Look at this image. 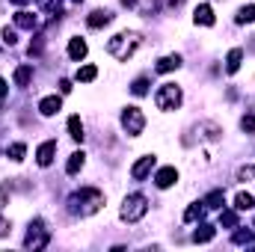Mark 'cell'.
Segmentation results:
<instances>
[{"label":"cell","mask_w":255,"mask_h":252,"mask_svg":"<svg viewBox=\"0 0 255 252\" xmlns=\"http://www.w3.org/2000/svg\"><path fill=\"white\" fill-rule=\"evenodd\" d=\"M202 214H205V205H202V202H199V205H190V208L184 211V223H196Z\"/></svg>","instance_id":"cell-27"},{"label":"cell","mask_w":255,"mask_h":252,"mask_svg":"<svg viewBox=\"0 0 255 252\" xmlns=\"http://www.w3.org/2000/svg\"><path fill=\"white\" fill-rule=\"evenodd\" d=\"M83 163H86V154H83V151H74V154L68 157V163H65V172H68V175H77V172L83 169Z\"/></svg>","instance_id":"cell-14"},{"label":"cell","mask_w":255,"mask_h":252,"mask_svg":"<svg viewBox=\"0 0 255 252\" xmlns=\"http://www.w3.org/2000/svg\"><path fill=\"white\" fill-rule=\"evenodd\" d=\"M139 33H133V30H125V33H116L110 42H107V51L116 57V60H130L133 54H136V48H139Z\"/></svg>","instance_id":"cell-2"},{"label":"cell","mask_w":255,"mask_h":252,"mask_svg":"<svg viewBox=\"0 0 255 252\" xmlns=\"http://www.w3.org/2000/svg\"><path fill=\"white\" fill-rule=\"evenodd\" d=\"M48 232H45V223L42 220H33L30 223V232H27V238H24V247L27 250H42V247H48Z\"/></svg>","instance_id":"cell-5"},{"label":"cell","mask_w":255,"mask_h":252,"mask_svg":"<svg viewBox=\"0 0 255 252\" xmlns=\"http://www.w3.org/2000/svg\"><path fill=\"white\" fill-rule=\"evenodd\" d=\"M30 80H33V65H18L15 68V83L18 86H30Z\"/></svg>","instance_id":"cell-19"},{"label":"cell","mask_w":255,"mask_h":252,"mask_svg":"<svg viewBox=\"0 0 255 252\" xmlns=\"http://www.w3.org/2000/svg\"><path fill=\"white\" fill-rule=\"evenodd\" d=\"M54 154H57V139H48V142H42V145H39V151H36V160H39V166H51V163H54Z\"/></svg>","instance_id":"cell-7"},{"label":"cell","mask_w":255,"mask_h":252,"mask_svg":"<svg viewBox=\"0 0 255 252\" xmlns=\"http://www.w3.org/2000/svg\"><path fill=\"white\" fill-rule=\"evenodd\" d=\"M122 125H125L128 133H142V127H145V116H142V110L139 107H125L122 110Z\"/></svg>","instance_id":"cell-6"},{"label":"cell","mask_w":255,"mask_h":252,"mask_svg":"<svg viewBox=\"0 0 255 252\" xmlns=\"http://www.w3.org/2000/svg\"><path fill=\"white\" fill-rule=\"evenodd\" d=\"M60 89L63 92H71V80H60Z\"/></svg>","instance_id":"cell-35"},{"label":"cell","mask_w":255,"mask_h":252,"mask_svg":"<svg viewBox=\"0 0 255 252\" xmlns=\"http://www.w3.org/2000/svg\"><path fill=\"white\" fill-rule=\"evenodd\" d=\"M214 235H217V232H214V226L202 223V226L193 232V241H196V244H208V241H214Z\"/></svg>","instance_id":"cell-17"},{"label":"cell","mask_w":255,"mask_h":252,"mask_svg":"<svg viewBox=\"0 0 255 252\" xmlns=\"http://www.w3.org/2000/svg\"><path fill=\"white\" fill-rule=\"evenodd\" d=\"M0 229H3V223H0Z\"/></svg>","instance_id":"cell-42"},{"label":"cell","mask_w":255,"mask_h":252,"mask_svg":"<svg viewBox=\"0 0 255 252\" xmlns=\"http://www.w3.org/2000/svg\"><path fill=\"white\" fill-rule=\"evenodd\" d=\"M181 3H184V0H169V6H172V9H178Z\"/></svg>","instance_id":"cell-37"},{"label":"cell","mask_w":255,"mask_h":252,"mask_svg":"<svg viewBox=\"0 0 255 252\" xmlns=\"http://www.w3.org/2000/svg\"><path fill=\"white\" fill-rule=\"evenodd\" d=\"M130 92H133V95H145V92H148V77H136V80L130 83Z\"/></svg>","instance_id":"cell-28"},{"label":"cell","mask_w":255,"mask_h":252,"mask_svg":"<svg viewBox=\"0 0 255 252\" xmlns=\"http://www.w3.org/2000/svg\"><path fill=\"white\" fill-rule=\"evenodd\" d=\"M113 21V12H107V9H95L89 18H86V24L92 27V30H98V27H104V24H110Z\"/></svg>","instance_id":"cell-12"},{"label":"cell","mask_w":255,"mask_h":252,"mask_svg":"<svg viewBox=\"0 0 255 252\" xmlns=\"http://www.w3.org/2000/svg\"><path fill=\"white\" fill-rule=\"evenodd\" d=\"M151 169H154V157H151V154H145V157H139V160L133 163V169H130V178H133V181H142V178H145Z\"/></svg>","instance_id":"cell-8"},{"label":"cell","mask_w":255,"mask_h":252,"mask_svg":"<svg viewBox=\"0 0 255 252\" xmlns=\"http://www.w3.org/2000/svg\"><path fill=\"white\" fill-rule=\"evenodd\" d=\"M68 57H71L74 63H80V60L86 57V42H83V39H71V42H68Z\"/></svg>","instance_id":"cell-13"},{"label":"cell","mask_w":255,"mask_h":252,"mask_svg":"<svg viewBox=\"0 0 255 252\" xmlns=\"http://www.w3.org/2000/svg\"><path fill=\"white\" fill-rule=\"evenodd\" d=\"M220 226L238 229V214H235V211H223V214H220Z\"/></svg>","instance_id":"cell-29"},{"label":"cell","mask_w":255,"mask_h":252,"mask_svg":"<svg viewBox=\"0 0 255 252\" xmlns=\"http://www.w3.org/2000/svg\"><path fill=\"white\" fill-rule=\"evenodd\" d=\"M205 208H211V211H217V208H223L226 205V193L223 190H214V193H208L205 196V202H202Z\"/></svg>","instance_id":"cell-16"},{"label":"cell","mask_w":255,"mask_h":252,"mask_svg":"<svg viewBox=\"0 0 255 252\" xmlns=\"http://www.w3.org/2000/svg\"><path fill=\"white\" fill-rule=\"evenodd\" d=\"M250 51H255V39H253V42H250Z\"/></svg>","instance_id":"cell-41"},{"label":"cell","mask_w":255,"mask_h":252,"mask_svg":"<svg viewBox=\"0 0 255 252\" xmlns=\"http://www.w3.org/2000/svg\"><path fill=\"white\" fill-rule=\"evenodd\" d=\"M178 181V172H175V166H166V169H160L157 175H154V184L160 190H166V187H172Z\"/></svg>","instance_id":"cell-9"},{"label":"cell","mask_w":255,"mask_h":252,"mask_svg":"<svg viewBox=\"0 0 255 252\" xmlns=\"http://www.w3.org/2000/svg\"><path fill=\"white\" fill-rule=\"evenodd\" d=\"M101 205H104V193L95 190V187L77 190V193H71V199H68V211H71L74 217H89V214H95Z\"/></svg>","instance_id":"cell-1"},{"label":"cell","mask_w":255,"mask_h":252,"mask_svg":"<svg viewBox=\"0 0 255 252\" xmlns=\"http://www.w3.org/2000/svg\"><path fill=\"white\" fill-rule=\"evenodd\" d=\"M193 21H196V24H202V27H214V9H211L208 3L196 6V12H193Z\"/></svg>","instance_id":"cell-10"},{"label":"cell","mask_w":255,"mask_h":252,"mask_svg":"<svg viewBox=\"0 0 255 252\" xmlns=\"http://www.w3.org/2000/svg\"><path fill=\"white\" fill-rule=\"evenodd\" d=\"M199 130H202V136H205V139H220V133H223L220 125H214V122H202Z\"/></svg>","instance_id":"cell-24"},{"label":"cell","mask_w":255,"mask_h":252,"mask_svg":"<svg viewBox=\"0 0 255 252\" xmlns=\"http://www.w3.org/2000/svg\"><path fill=\"white\" fill-rule=\"evenodd\" d=\"M238 24H253L255 21V6H244V9H238V18H235Z\"/></svg>","instance_id":"cell-25"},{"label":"cell","mask_w":255,"mask_h":252,"mask_svg":"<svg viewBox=\"0 0 255 252\" xmlns=\"http://www.w3.org/2000/svg\"><path fill=\"white\" fill-rule=\"evenodd\" d=\"M3 202H6V190H0V208H3Z\"/></svg>","instance_id":"cell-38"},{"label":"cell","mask_w":255,"mask_h":252,"mask_svg":"<svg viewBox=\"0 0 255 252\" xmlns=\"http://www.w3.org/2000/svg\"><path fill=\"white\" fill-rule=\"evenodd\" d=\"M247 178H255V166H241L238 169V181H247Z\"/></svg>","instance_id":"cell-32"},{"label":"cell","mask_w":255,"mask_h":252,"mask_svg":"<svg viewBox=\"0 0 255 252\" xmlns=\"http://www.w3.org/2000/svg\"><path fill=\"white\" fill-rule=\"evenodd\" d=\"M3 42H6V45L12 48V45L18 42V36H15V30H9V27H6V30H3Z\"/></svg>","instance_id":"cell-34"},{"label":"cell","mask_w":255,"mask_h":252,"mask_svg":"<svg viewBox=\"0 0 255 252\" xmlns=\"http://www.w3.org/2000/svg\"><path fill=\"white\" fill-rule=\"evenodd\" d=\"M154 104H157L160 110H175V107L181 104V89H178L175 83H163V86L157 89V95H154Z\"/></svg>","instance_id":"cell-4"},{"label":"cell","mask_w":255,"mask_h":252,"mask_svg":"<svg viewBox=\"0 0 255 252\" xmlns=\"http://www.w3.org/2000/svg\"><path fill=\"white\" fill-rule=\"evenodd\" d=\"M12 3H15V6H24V3H30V0H12Z\"/></svg>","instance_id":"cell-39"},{"label":"cell","mask_w":255,"mask_h":252,"mask_svg":"<svg viewBox=\"0 0 255 252\" xmlns=\"http://www.w3.org/2000/svg\"><path fill=\"white\" fill-rule=\"evenodd\" d=\"M241 127H244L247 133H255V116H244V119H241Z\"/></svg>","instance_id":"cell-33"},{"label":"cell","mask_w":255,"mask_h":252,"mask_svg":"<svg viewBox=\"0 0 255 252\" xmlns=\"http://www.w3.org/2000/svg\"><path fill=\"white\" fill-rule=\"evenodd\" d=\"M145 211H148V199L142 193H130L125 199V205H122V220L125 223H136V220L145 217Z\"/></svg>","instance_id":"cell-3"},{"label":"cell","mask_w":255,"mask_h":252,"mask_svg":"<svg viewBox=\"0 0 255 252\" xmlns=\"http://www.w3.org/2000/svg\"><path fill=\"white\" fill-rule=\"evenodd\" d=\"M6 89H9V86H6V80H0V98L6 95Z\"/></svg>","instance_id":"cell-36"},{"label":"cell","mask_w":255,"mask_h":252,"mask_svg":"<svg viewBox=\"0 0 255 252\" xmlns=\"http://www.w3.org/2000/svg\"><path fill=\"white\" fill-rule=\"evenodd\" d=\"M232 241H235V244H247V247H250L255 238H253V232H235V238H232Z\"/></svg>","instance_id":"cell-31"},{"label":"cell","mask_w":255,"mask_h":252,"mask_svg":"<svg viewBox=\"0 0 255 252\" xmlns=\"http://www.w3.org/2000/svg\"><path fill=\"white\" fill-rule=\"evenodd\" d=\"M98 77V68L95 65H83V68H77V80L80 83H92Z\"/></svg>","instance_id":"cell-23"},{"label":"cell","mask_w":255,"mask_h":252,"mask_svg":"<svg viewBox=\"0 0 255 252\" xmlns=\"http://www.w3.org/2000/svg\"><path fill=\"white\" fill-rule=\"evenodd\" d=\"M24 154H27V145H24V142H12V145H9V157H12L15 163H21Z\"/></svg>","instance_id":"cell-26"},{"label":"cell","mask_w":255,"mask_h":252,"mask_svg":"<svg viewBox=\"0 0 255 252\" xmlns=\"http://www.w3.org/2000/svg\"><path fill=\"white\" fill-rule=\"evenodd\" d=\"M122 3H125V6H136V0H122Z\"/></svg>","instance_id":"cell-40"},{"label":"cell","mask_w":255,"mask_h":252,"mask_svg":"<svg viewBox=\"0 0 255 252\" xmlns=\"http://www.w3.org/2000/svg\"><path fill=\"white\" fill-rule=\"evenodd\" d=\"M60 107H63V98H60V95H48V98L39 101V113H42V116H54Z\"/></svg>","instance_id":"cell-11"},{"label":"cell","mask_w":255,"mask_h":252,"mask_svg":"<svg viewBox=\"0 0 255 252\" xmlns=\"http://www.w3.org/2000/svg\"><path fill=\"white\" fill-rule=\"evenodd\" d=\"M178 65H181V57H178V54H169V57L157 60V71H160V74H166V71H175Z\"/></svg>","instance_id":"cell-18"},{"label":"cell","mask_w":255,"mask_h":252,"mask_svg":"<svg viewBox=\"0 0 255 252\" xmlns=\"http://www.w3.org/2000/svg\"><path fill=\"white\" fill-rule=\"evenodd\" d=\"M15 27H21V30H36L39 21H36V15H30V12H18V15H15Z\"/></svg>","instance_id":"cell-15"},{"label":"cell","mask_w":255,"mask_h":252,"mask_svg":"<svg viewBox=\"0 0 255 252\" xmlns=\"http://www.w3.org/2000/svg\"><path fill=\"white\" fill-rule=\"evenodd\" d=\"M36 6H39V9H51V12L57 15V9L63 6V0H36Z\"/></svg>","instance_id":"cell-30"},{"label":"cell","mask_w":255,"mask_h":252,"mask_svg":"<svg viewBox=\"0 0 255 252\" xmlns=\"http://www.w3.org/2000/svg\"><path fill=\"white\" fill-rule=\"evenodd\" d=\"M253 205H255L253 193H238V196H235V208H238V211H250Z\"/></svg>","instance_id":"cell-22"},{"label":"cell","mask_w":255,"mask_h":252,"mask_svg":"<svg viewBox=\"0 0 255 252\" xmlns=\"http://www.w3.org/2000/svg\"><path fill=\"white\" fill-rule=\"evenodd\" d=\"M68 133H71V139H77V142L86 136V133H83V122H80V116H71V119H68Z\"/></svg>","instance_id":"cell-21"},{"label":"cell","mask_w":255,"mask_h":252,"mask_svg":"<svg viewBox=\"0 0 255 252\" xmlns=\"http://www.w3.org/2000/svg\"><path fill=\"white\" fill-rule=\"evenodd\" d=\"M241 60H244V51H241V48H232V51H229V57H226V68L235 74V71L241 68Z\"/></svg>","instance_id":"cell-20"}]
</instances>
